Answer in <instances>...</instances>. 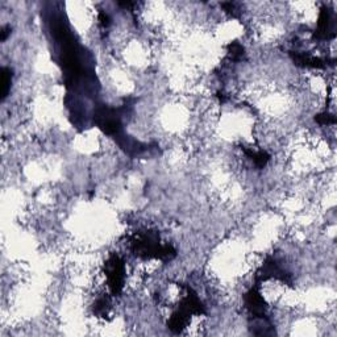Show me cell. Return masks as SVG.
I'll return each mask as SVG.
<instances>
[{"mask_svg": "<svg viewBox=\"0 0 337 337\" xmlns=\"http://www.w3.org/2000/svg\"><path fill=\"white\" fill-rule=\"evenodd\" d=\"M106 274L108 278V284L111 288V292L113 295H117L123 288L124 280V267L121 259L117 255H112L108 259L107 266H106Z\"/></svg>", "mask_w": 337, "mask_h": 337, "instance_id": "1", "label": "cell"}, {"mask_svg": "<svg viewBox=\"0 0 337 337\" xmlns=\"http://www.w3.org/2000/svg\"><path fill=\"white\" fill-rule=\"evenodd\" d=\"M0 92H1V99L4 100L11 90V82H12V70L9 67H3L0 71Z\"/></svg>", "mask_w": 337, "mask_h": 337, "instance_id": "2", "label": "cell"}, {"mask_svg": "<svg viewBox=\"0 0 337 337\" xmlns=\"http://www.w3.org/2000/svg\"><path fill=\"white\" fill-rule=\"evenodd\" d=\"M9 32H11V29H9V27H5V28L1 29V41H4L5 38H7V36L9 34Z\"/></svg>", "mask_w": 337, "mask_h": 337, "instance_id": "3", "label": "cell"}]
</instances>
